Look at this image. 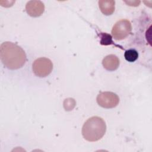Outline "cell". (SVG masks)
<instances>
[{
    "instance_id": "7",
    "label": "cell",
    "mask_w": 152,
    "mask_h": 152,
    "mask_svg": "<svg viewBox=\"0 0 152 152\" xmlns=\"http://www.w3.org/2000/svg\"><path fill=\"white\" fill-rule=\"evenodd\" d=\"M119 58L115 55L110 54L105 56L102 61L103 67L107 71H112L116 70L119 66Z\"/></svg>"
},
{
    "instance_id": "5",
    "label": "cell",
    "mask_w": 152,
    "mask_h": 152,
    "mask_svg": "<svg viewBox=\"0 0 152 152\" xmlns=\"http://www.w3.org/2000/svg\"><path fill=\"white\" fill-rule=\"evenodd\" d=\"M96 100L99 106L106 109L113 108L119 102V98L118 95L111 91L100 93L97 95Z\"/></svg>"
},
{
    "instance_id": "4",
    "label": "cell",
    "mask_w": 152,
    "mask_h": 152,
    "mask_svg": "<svg viewBox=\"0 0 152 152\" xmlns=\"http://www.w3.org/2000/svg\"><path fill=\"white\" fill-rule=\"evenodd\" d=\"M132 30L131 22L126 19H122L117 21L112 30V34L113 38L121 40L127 37Z\"/></svg>"
},
{
    "instance_id": "8",
    "label": "cell",
    "mask_w": 152,
    "mask_h": 152,
    "mask_svg": "<svg viewBox=\"0 0 152 152\" xmlns=\"http://www.w3.org/2000/svg\"><path fill=\"white\" fill-rule=\"evenodd\" d=\"M115 2L113 0H100L99 1V7L101 12L106 15H111L115 11Z\"/></svg>"
},
{
    "instance_id": "2",
    "label": "cell",
    "mask_w": 152,
    "mask_h": 152,
    "mask_svg": "<svg viewBox=\"0 0 152 152\" xmlns=\"http://www.w3.org/2000/svg\"><path fill=\"white\" fill-rule=\"evenodd\" d=\"M106 131V125L104 121L99 116H92L84 124L82 128V134L85 140L94 142L100 140Z\"/></svg>"
},
{
    "instance_id": "9",
    "label": "cell",
    "mask_w": 152,
    "mask_h": 152,
    "mask_svg": "<svg viewBox=\"0 0 152 152\" xmlns=\"http://www.w3.org/2000/svg\"><path fill=\"white\" fill-rule=\"evenodd\" d=\"M124 56L127 61L132 62L137 59L138 57V53L136 50L131 49L125 51L124 53Z\"/></svg>"
},
{
    "instance_id": "11",
    "label": "cell",
    "mask_w": 152,
    "mask_h": 152,
    "mask_svg": "<svg viewBox=\"0 0 152 152\" xmlns=\"http://www.w3.org/2000/svg\"><path fill=\"white\" fill-rule=\"evenodd\" d=\"M100 43L103 45H108L113 43L112 36L106 33H102L101 34Z\"/></svg>"
},
{
    "instance_id": "3",
    "label": "cell",
    "mask_w": 152,
    "mask_h": 152,
    "mask_svg": "<svg viewBox=\"0 0 152 152\" xmlns=\"http://www.w3.org/2000/svg\"><path fill=\"white\" fill-rule=\"evenodd\" d=\"M32 69L36 76L45 77L51 73L53 69V64L49 58H39L33 62Z\"/></svg>"
},
{
    "instance_id": "1",
    "label": "cell",
    "mask_w": 152,
    "mask_h": 152,
    "mask_svg": "<svg viewBox=\"0 0 152 152\" xmlns=\"http://www.w3.org/2000/svg\"><path fill=\"white\" fill-rule=\"evenodd\" d=\"M0 57L4 66L10 69L20 68L27 60L24 50L11 42H5L1 45Z\"/></svg>"
},
{
    "instance_id": "6",
    "label": "cell",
    "mask_w": 152,
    "mask_h": 152,
    "mask_svg": "<svg viewBox=\"0 0 152 152\" xmlns=\"http://www.w3.org/2000/svg\"><path fill=\"white\" fill-rule=\"evenodd\" d=\"M27 13L31 17L40 16L45 10V5L40 1H30L26 5Z\"/></svg>"
},
{
    "instance_id": "10",
    "label": "cell",
    "mask_w": 152,
    "mask_h": 152,
    "mask_svg": "<svg viewBox=\"0 0 152 152\" xmlns=\"http://www.w3.org/2000/svg\"><path fill=\"white\" fill-rule=\"evenodd\" d=\"M75 101L74 99L68 98L66 99L64 102V107L66 110L69 111L74 109L75 106Z\"/></svg>"
}]
</instances>
